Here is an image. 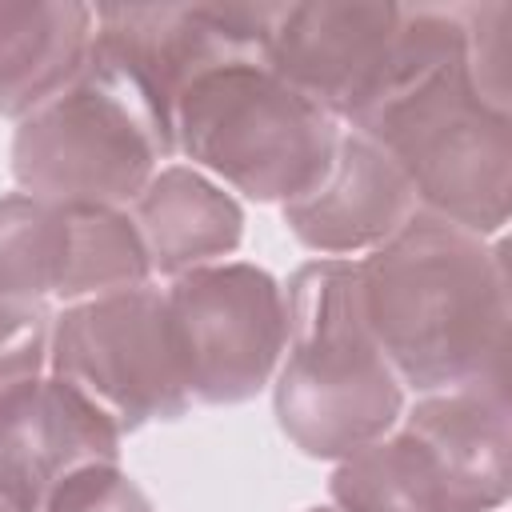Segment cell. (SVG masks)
Listing matches in <instances>:
<instances>
[{
	"instance_id": "7a4b0ae2",
	"label": "cell",
	"mask_w": 512,
	"mask_h": 512,
	"mask_svg": "<svg viewBox=\"0 0 512 512\" xmlns=\"http://www.w3.org/2000/svg\"><path fill=\"white\" fill-rule=\"evenodd\" d=\"M356 268L364 320L404 388L504 380L508 260L500 240L416 212Z\"/></svg>"
},
{
	"instance_id": "ba28073f",
	"label": "cell",
	"mask_w": 512,
	"mask_h": 512,
	"mask_svg": "<svg viewBox=\"0 0 512 512\" xmlns=\"http://www.w3.org/2000/svg\"><path fill=\"white\" fill-rule=\"evenodd\" d=\"M148 280L152 264L124 208L0 196V300L80 304Z\"/></svg>"
},
{
	"instance_id": "9a60e30c",
	"label": "cell",
	"mask_w": 512,
	"mask_h": 512,
	"mask_svg": "<svg viewBox=\"0 0 512 512\" xmlns=\"http://www.w3.org/2000/svg\"><path fill=\"white\" fill-rule=\"evenodd\" d=\"M88 4H0V116L24 120L52 100L92 56Z\"/></svg>"
},
{
	"instance_id": "8fae6325",
	"label": "cell",
	"mask_w": 512,
	"mask_h": 512,
	"mask_svg": "<svg viewBox=\"0 0 512 512\" xmlns=\"http://www.w3.org/2000/svg\"><path fill=\"white\" fill-rule=\"evenodd\" d=\"M84 464H120V432L48 368L4 380L0 496L16 512H40L52 484Z\"/></svg>"
},
{
	"instance_id": "e0dca14e",
	"label": "cell",
	"mask_w": 512,
	"mask_h": 512,
	"mask_svg": "<svg viewBox=\"0 0 512 512\" xmlns=\"http://www.w3.org/2000/svg\"><path fill=\"white\" fill-rule=\"evenodd\" d=\"M308 512H344V508H336V504H324V508H308Z\"/></svg>"
},
{
	"instance_id": "9c48e42d",
	"label": "cell",
	"mask_w": 512,
	"mask_h": 512,
	"mask_svg": "<svg viewBox=\"0 0 512 512\" xmlns=\"http://www.w3.org/2000/svg\"><path fill=\"white\" fill-rule=\"evenodd\" d=\"M92 12V52L128 72L168 120L200 72L264 56L268 36V4H96Z\"/></svg>"
},
{
	"instance_id": "7c38bea8",
	"label": "cell",
	"mask_w": 512,
	"mask_h": 512,
	"mask_svg": "<svg viewBox=\"0 0 512 512\" xmlns=\"http://www.w3.org/2000/svg\"><path fill=\"white\" fill-rule=\"evenodd\" d=\"M280 212L304 248L344 260L380 248L420 212V204L400 164L364 132L344 128L320 184L280 204Z\"/></svg>"
},
{
	"instance_id": "52a82bcc",
	"label": "cell",
	"mask_w": 512,
	"mask_h": 512,
	"mask_svg": "<svg viewBox=\"0 0 512 512\" xmlns=\"http://www.w3.org/2000/svg\"><path fill=\"white\" fill-rule=\"evenodd\" d=\"M184 388L196 404H244L276 376L288 340L284 284L244 260H220L164 288Z\"/></svg>"
},
{
	"instance_id": "5bb4252c",
	"label": "cell",
	"mask_w": 512,
	"mask_h": 512,
	"mask_svg": "<svg viewBox=\"0 0 512 512\" xmlns=\"http://www.w3.org/2000/svg\"><path fill=\"white\" fill-rule=\"evenodd\" d=\"M128 216L144 240L152 272L172 280L220 264L244 240V212L232 192L188 164L160 168L128 204Z\"/></svg>"
},
{
	"instance_id": "277c9868",
	"label": "cell",
	"mask_w": 512,
	"mask_h": 512,
	"mask_svg": "<svg viewBox=\"0 0 512 512\" xmlns=\"http://www.w3.org/2000/svg\"><path fill=\"white\" fill-rule=\"evenodd\" d=\"M176 152L260 204H288L328 172L340 120L284 84L264 56L200 72L172 104Z\"/></svg>"
},
{
	"instance_id": "8992f818",
	"label": "cell",
	"mask_w": 512,
	"mask_h": 512,
	"mask_svg": "<svg viewBox=\"0 0 512 512\" xmlns=\"http://www.w3.org/2000/svg\"><path fill=\"white\" fill-rule=\"evenodd\" d=\"M48 372L76 388L120 436L152 420H180L192 404L164 288L64 304L52 316Z\"/></svg>"
},
{
	"instance_id": "6da1fadb",
	"label": "cell",
	"mask_w": 512,
	"mask_h": 512,
	"mask_svg": "<svg viewBox=\"0 0 512 512\" xmlns=\"http://www.w3.org/2000/svg\"><path fill=\"white\" fill-rule=\"evenodd\" d=\"M408 176L420 212L500 236L512 200V96L472 60V4H404L380 96L348 124Z\"/></svg>"
},
{
	"instance_id": "2e32d148",
	"label": "cell",
	"mask_w": 512,
	"mask_h": 512,
	"mask_svg": "<svg viewBox=\"0 0 512 512\" xmlns=\"http://www.w3.org/2000/svg\"><path fill=\"white\" fill-rule=\"evenodd\" d=\"M40 512H156L120 464H84L52 484Z\"/></svg>"
},
{
	"instance_id": "ac0fdd59",
	"label": "cell",
	"mask_w": 512,
	"mask_h": 512,
	"mask_svg": "<svg viewBox=\"0 0 512 512\" xmlns=\"http://www.w3.org/2000/svg\"><path fill=\"white\" fill-rule=\"evenodd\" d=\"M0 512H16V508H12V504H8L4 496H0Z\"/></svg>"
},
{
	"instance_id": "5b68a950",
	"label": "cell",
	"mask_w": 512,
	"mask_h": 512,
	"mask_svg": "<svg viewBox=\"0 0 512 512\" xmlns=\"http://www.w3.org/2000/svg\"><path fill=\"white\" fill-rule=\"evenodd\" d=\"M176 152L172 120L100 52L36 112L16 120L12 176L52 204L124 208Z\"/></svg>"
},
{
	"instance_id": "4fadbf2b",
	"label": "cell",
	"mask_w": 512,
	"mask_h": 512,
	"mask_svg": "<svg viewBox=\"0 0 512 512\" xmlns=\"http://www.w3.org/2000/svg\"><path fill=\"white\" fill-rule=\"evenodd\" d=\"M400 424L440 460L456 512H496L512 488V408L504 380L424 392Z\"/></svg>"
},
{
	"instance_id": "3957f363",
	"label": "cell",
	"mask_w": 512,
	"mask_h": 512,
	"mask_svg": "<svg viewBox=\"0 0 512 512\" xmlns=\"http://www.w3.org/2000/svg\"><path fill=\"white\" fill-rule=\"evenodd\" d=\"M288 340L272 412L312 460H344L388 436L404 416V384L384 360L352 260H308L288 276Z\"/></svg>"
},
{
	"instance_id": "30bf717a",
	"label": "cell",
	"mask_w": 512,
	"mask_h": 512,
	"mask_svg": "<svg viewBox=\"0 0 512 512\" xmlns=\"http://www.w3.org/2000/svg\"><path fill=\"white\" fill-rule=\"evenodd\" d=\"M400 12L404 4H268V68L340 124H356L388 80Z\"/></svg>"
}]
</instances>
